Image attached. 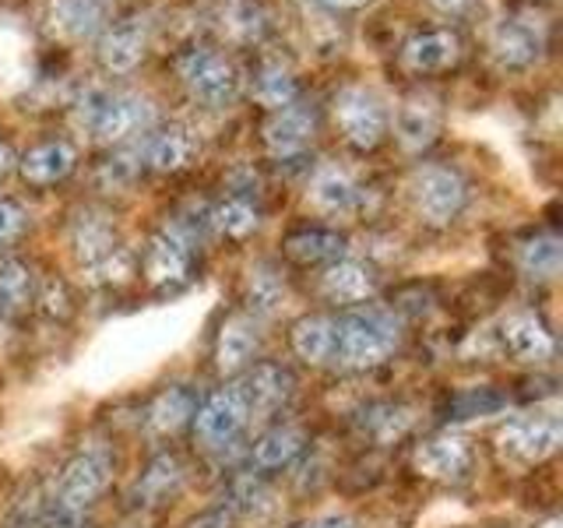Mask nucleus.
Returning a JSON list of instances; mask_svg holds the SVG:
<instances>
[{
	"label": "nucleus",
	"mask_w": 563,
	"mask_h": 528,
	"mask_svg": "<svg viewBox=\"0 0 563 528\" xmlns=\"http://www.w3.org/2000/svg\"><path fill=\"white\" fill-rule=\"evenodd\" d=\"M401 342V324L391 310L380 307H352L349 314L334 317V356L339 370H369L395 356Z\"/></svg>",
	"instance_id": "1"
},
{
	"label": "nucleus",
	"mask_w": 563,
	"mask_h": 528,
	"mask_svg": "<svg viewBox=\"0 0 563 528\" xmlns=\"http://www.w3.org/2000/svg\"><path fill=\"white\" fill-rule=\"evenodd\" d=\"M113 462L106 451H81L60 469L57 486L49 493V510H46V525L60 528V525H78L85 518V510L92 507L106 483H110Z\"/></svg>",
	"instance_id": "2"
},
{
	"label": "nucleus",
	"mask_w": 563,
	"mask_h": 528,
	"mask_svg": "<svg viewBox=\"0 0 563 528\" xmlns=\"http://www.w3.org/2000/svg\"><path fill=\"white\" fill-rule=\"evenodd\" d=\"M176 70H180L187 92L208 110H225L240 96V70L211 46H190L187 53H180Z\"/></svg>",
	"instance_id": "3"
},
{
	"label": "nucleus",
	"mask_w": 563,
	"mask_h": 528,
	"mask_svg": "<svg viewBox=\"0 0 563 528\" xmlns=\"http://www.w3.org/2000/svg\"><path fill=\"white\" fill-rule=\"evenodd\" d=\"M152 117L148 102L131 92H106L96 88L78 102V128L96 141H123L137 128H145Z\"/></svg>",
	"instance_id": "4"
},
{
	"label": "nucleus",
	"mask_w": 563,
	"mask_h": 528,
	"mask_svg": "<svg viewBox=\"0 0 563 528\" xmlns=\"http://www.w3.org/2000/svg\"><path fill=\"white\" fill-rule=\"evenodd\" d=\"M409 198H412L416 216L427 226L440 229L462 216V208L468 201V184H465V176L451 166H422L409 180Z\"/></svg>",
	"instance_id": "5"
},
{
	"label": "nucleus",
	"mask_w": 563,
	"mask_h": 528,
	"mask_svg": "<svg viewBox=\"0 0 563 528\" xmlns=\"http://www.w3.org/2000/svg\"><path fill=\"white\" fill-rule=\"evenodd\" d=\"M563 444V422L560 416H518L507 419L497 430V451L510 465H539L545 458H553Z\"/></svg>",
	"instance_id": "6"
},
{
	"label": "nucleus",
	"mask_w": 563,
	"mask_h": 528,
	"mask_svg": "<svg viewBox=\"0 0 563 528\" xmlns=\"http://www.w3.org/2000/svg\"><path fill=\"white\" fill-rule=\"evenodd\" d=\"M246 419H251V405H246L240 384H225L216 395L198 402V413H194L190 427H194V437H198V444L225 448L243 433Z\"/></svg>",
	"instance_id": "7"
},
{
	"label": "nucleus",
	"mask_w": 563,
	"mask_h": 528,
	"mask_svg": "<svg viewBox=\"0 0 563 528\" xmlns=\"http://www.w3.org/2000/svg\"><path fill=\"white\" fill-rule=\"evenodd\" d=\"M334 120L352 148H377L387 131V113L374 92L366 88H342L334 96Z\"/></svg>",
	"instance_id": "8"
},
{
	"label": "nucleus",
	"mask_w": 563,
	"mask_h": 528,
	"mask_svg": "<svg viewBox=\"0 0 563 528\" xmlns=\"http://www.w3.org/2000/svg\"><path fill=\"white\" fill-rule=\"evenodd\" d=\"M497 345L507 360L515 363H528V366H539V363H550L556 356V339L553 331L545 328V321L532 310H518V314H507L500 328H497Z\"/></svg>",
	"instance_id": "9"
},
{
	"label": "nucleus",
	"mask_w": 563,
	"mask_h": 528,
	"mask_svg": "<svg viewBox=\"0 0 563 528\" xmlns=\"http://www.w3.org/2000/svg\"><path fill=\"white\" fill-rule=\"evenodd\" d=\"M475 462V451H472V440L462 433H433L427 437L412 454V465L419 475L437 483H457L465 480L472 472Z\"/></svg>",
	"instance_id": "10"
},
{
	"label": "nucleus",
	"mask_w": 563,
	"mask_h": 528,
	"mask_svg": "<svg viewBox=\"0 0 563 528\" xmlns=\"http://www.w3.org/2000/svg\"><path fill=\"white\" fill-rule=\"evenodd\" d=\"M310 205L321 211V216H334V219H356L360 211L369 205V190L345 169H321L310 180L307 190Z\"/></svg>",
	"instance_id": "11"
},
{
	"label": "nucleus",
	"mask_w": 563,
	"mask_h": 528,
	"mask_svg": "<svg viewBox=\"0 0 563 528\" xmlns=\"http://www.w3.org/2000/svg\"><path fill=\"white\" fill-rule=\"evenodd\" d=\"M190 275V240L180 229L155 233L145 251V278L152 286H180Z\"/></svg>",
	"instance_id": "12"
},
{
	"label": "nucleus",
	"mask_w": 563,
	"mask_h": 528,
	"mask_svg": "<svg viewBox=\"0 0 563 528\" xmlns=\"http://www.w3.org/2000/svg\"><path fill=\"white\" fill-rule=\"evenodd\" d=\"M374 293H377V275L363 261L342 257V261L328 264L324 275H321V296L328 299V304L363 307L374 299Z\"/></svg>",
	"instance_id": "13"
},
{
	"label": "nucleus",
	"mask_w": 563,
	"mask_h": 528,
	"mask_svg": "<svg viewBox=\"0 0 563 528\" xmlns=\"http://www.w3.org/2000/svg\"><path fill=\"white\" fill-rule=\"evenodd\" d=\"M489 50L504 67H528L542 57L545 35L536 22H528V18H504L489 35Z\"/></svg>",
	"instance_id": "14"
},
{
	"label": "nucleus",
	"mask_w": 563,
	"mask_h": 528,
	"mask_svg": "<svg viewBox=\"0 0 563 528\" xmlns=\"http://www.w3.org/2000/svg\"><path fill=\"white\" fill-rule=\"evenodd\" d=\"M296 377L289 366L282 363H254V370H246V377L240 381V392L251 405V416H268L282 409L292 398Z\"/></svg>",
	"instance_id": "15"
},
{
	"label": "nucleus",
	"mask_w": 563,
	"mask_h": 528,
	"mask_svg": "<svg viewBox=\"0 0 563 528\" xmlns=\"http://www.w3.org/2000/svg\"><path fill=\"white\" fill-rule=\"evenodd\" d=\"M261 349V331L257 321L246 314L229 317V321L219 328V339H216V366L222 377H233L240 370H246L254 363Z\"/></svg>",
	"instance_id": "16"
},
{
	"label": "nucleus",
	"mask_w": 563,
	"mask_h": 528,
	"mask_svg": "<svg viewBox=\"0 0 563 528\" xmlns=\"http://www.w3.org/2000/svg\"><path fill=\"white\" fill-rule=\"evenodd\" d=\"M145 46H148L145 18H123V22L106 29L99 43V61L106 70H113V75H128V70H134L141 57H145Z\"/></svg>",
	"instance_id": "17"
},
{
	"label": "nucleus",
	"mask_w": 563,
	"mask_h": 528,
	"mask_svg": "<svg viewBox=\"0 0 563 528\" xmlns=\"http://www.w3.org/2000/svg\"><path fill=\"white\" fill-rule=\"evenodd\" d=\"M313 138V110L299 102L282 106V110L272 113V120L264 123V145H268L272 155H299Z\"/></svg>",
	"instance_id": "18"
},
{
	"label": "nucleus",
	"mask_w": 563,
	"mask_h": 528,
	"mask_svg": "<svg viewBox=\"0 0 563 528\" xmlns=\"http://www.w3.org/2000/svg\"><path fill=\"white\" fill-rule=\"evenodd\" d=\"M457 50H462V43L448 29L419 32L401 46V64L416 75H437V70H448L457 61Z\"/></svg>",
	"instance_id": "19"
},
{
	"label": "nucleus",
	"mask_w": 563,
	"mask_h": 528,
	"mask_svg": "<svg viewBox=\"0 0 563 528\" xmlns=\"http://www.w3.org/2000/svg\"><path fill=\"white\" fill-rule=\"evenodd\" d=\"M75 163H78V155L67 141H43V145H35L22 155L18 169H22V176L32 187H53V184H60L64 176L75 173Z\"/></svg>",
	"instance_id": "20"
},
{
	"label": "nucleus",
	"mask_w": 563,
	"mask_h": 528,
	"mask_svg": "<svg viewBox=\"0 0 563 528\" xmlns=\"http://www.w3.org/2000/svg\"><path fill=\"white\" fill-rule=\"evenodd\" d=\"M194 413H198V392L187 387V384H169L152 398L145 422H148L152 433L169 437L176 430H184L187 422L194 419Z\"/></svg>",
	"instance_id": "21"
},
{
	"label": "nucleus",
	"mask_w": 563,
	"mask_h": 528,
	"mask_svg": "<svg viewBox=\"0 0 563 528\" xmlns=\"http://www.w3.org/2000/svg\"><path fill=\"white\" fill-rule=\"evenodd\" d=\"M184 480H187V465L173 451H163L145 465V472H141V480L134 486V501L145 507H158L184 486Z\"/></svg>",
	"instance_id": "22"
},
{
	"label": "nucleus",
	"mask_w": 563,
	"mask_h": 528,
	"mask_svg": "<svg viewBox=\"0 0 563 528\" xmlns=\"http://www.w3.org/2000/svg\"><path fill=\"white\" fill-rule=\"evenodd\" d=\"M307 448V433L299 427H272L264 430L254 448H251V465L264 475V472H278V469H289L299 454Z\"/></svg>",
	"instance_id": "23"
},
{
	"label": "nucleus",
	"mask_w": 563,
	"mask_h": 528,
	"mask_svg": "<svg viewBox=\"0 0 563 528\" xmlns=\"http://www.w3.org/2000/svg\"><path fill=\"white\" fill-rule=\"evenodd\" d=\"M75 251L88 272H96L106 261H113L120 254V246H117V233L110 219L99 216V211H85L75 222Z\"/></svg>",
	"instance_id": "24"
},
{
	"label": "nucleus",
	"mask_w": 563,
	"mask_h": 528,
	"mask_svg": "<svg viewBox=\"0 0 563 528\" xmlns=\"http://www.w3.org/2000/svg\"><path fill=\"white\" fill-rule=\"evenodd\" d=\"M416 422V409L401 402H374L356 416V430L377 444H391V440H401L412 430Z\"/></svg>",
	"instance_id": "25"
},
{
	"label": "nucleus",
	"mask_w": 563,
	"mask_h": 528,
	"mask_svg": "<svg viewBox=\"0 0 563 528\" xmlns=\"http://www.w3.org/2000/svg\"><path fill=\"white\" fill-rule=\"evenodd\" d=\"M106 22L102 0H53L49 4V25L64 40H88Z\"/></svg>",
	"instance_id": "26"
},
{
	"label": "nucleus",
	"mask_w": 563,
	"mask_h": 528,
	"mask_svg": "<svg viewBox=\"0 0 563 528\" xmlns=\"http://www.w3.org/2000/svg\"><path fill=\"white\" fill-rule=\"evenodd\" d=\"M289 342H292V352L303 363H310V366L331 363V356H334V317H328V314L299 317V321L292 324Z\"/></svg>",
	"instance_id": "27"
},
{
	"label": "nucleus",
	"mask_w": 563,
	"mask_h": 528,
	"mask_svg": "<svg viewBox=\"0 0 563 528\" xmlns=\"http://www.w3.org/2000/svg\"><path fill=\"white\" fill-rule=\"evenodd\" d=\"M286 254L296 264H334L345 257V237L321 226L296 229L286 237Z\"/></svg>",
	"instance_id": "28"
},
{
	"label": "nucleus",
	"mask_w": 563,
	"mask_h": 528,
	"mask_svg": "<svg viewBox=\"0 0 563 528\" xmlns=\"http://www.w3.org/2000/svg\"><path fill=\"white\" fill-rule=\"evenodd\" d=\"M437 128H440V113L433 102H422V99H409L398 110V120H395V134L401 141L405 152H422L437 138Z\"/></svg>",
	"instance_id": "29"
},
{
	"label": "nucleus",
	"mask_w": 563,
	"mask_h": 528,
	"mask_svg": "<svg viewBox=\"0 0 563 528\" xmlns=\"http://www.w3.org/2000/svg\"><path fill=\"white\" fill-rule=\"evenodd\" d=\"M32 268L18 257H0V321H14L32 304Z\"/></svg>",
	"instance_id": "30"
},
{
	"label": "nucleus",
	"mask_w": 563,
	"mask_h": 528,
	"mask_svg": "<svg viewBox=\"0 0 563 528\" xmlns=\"http://www.w3.org/2000/svg\"><path fill=\"white\" fill-rule=\"evenodd\" d=\"M560 264H563V246H560L556 233H539L532 240H525L521 251H518V268L536 282L556 278Z\"/></svg>",
	"instance_id": "31"
},
{
	"label": "nucleus",
	"mask_w": 563,
	"mask_h": 528,
	"mask_svg": "<svg viewBox=\"0 0 563 528\" xmlns=\"http://www.w3.org/2000/svg\"><path fill=\"white\" fill-rule=\"evenodd\" d=\"M286 299H289V289L275 268H268V264L251 268V278H246V307H251L254 317H275L286 307Z\"/></svg>",
	"instance_id": "32"
},
{
	"label": "nucleus",
	"mask_w": 563,
	"mask_h": 528,
	"mask_svg": "<svg viewBox=\"0 0 563 528\" xmlns=\"http://www.w3.org/2000/svg\"><path fill=\"white\" fill-rule=\"evenodd\" d=\"M211 226L219 229L222 237L229 240H246L261 226V211L251 198H243V194H233V198H225L216 205L211 211Z\"/></svg>",
	"instance_id": "33"
},
{
	"label": "nucleus",
	"mask_w": 563,
	"mask_h": 528,
	"mask_svg": "<svg viewBox=\"0 0 563 528\" xmlns=\"http://www.w3.org/2000/svg\"><path fill=\"white\" fill-rule=\"evenodd\" d=\"M190 152H194V141L187 138V131L173 128V131H163L148 141L145 158H148V166L158 173H176L190 163Z\"/></svg>",
	"instance_id": "34"
},
{
	"label": "nucleus",
	"mask_w": 563,
	"mask_h": 528,
	"mask_svg": "<svg viewBox=\"0 0 563 528\" xmlns=\"http://www.w3.org/2000/svg\"><path fill=\"white\" fill-rule=\"evenodd\" d=\"M268 507H272V490L261 480V472L236 475L233 486H229L225 510H233V515H264Z\"/></svg>",
	"instance_id": "35"
},
{
	"label": "nucleus",
	"mask_w": 563,
	"mask_h": 528,
	"mask_svg": "<svg viewBox=\"0 0 563 528\" xmlns=\"http://www.w3.org/2000/svg\"><path fill=\"white\" fill-rule=\"evenodd\" d=\"M254 99L268 110H282V106L296 102V81L282 64H264L254 78Z\"/></svg>",
	"instance_id": "36"
},
{
	"label": "nucleus",
	"mask_w": 563,
	"mask_h": 528,
	"mask_svg": "<svg viewBox=\"0 0 563 528\" xmlns=\"http://www.w3.org/2000/svg\"><path fill=\"white\" fill-rule=\"evenodd\" d=\"M22 229H25V211H22V205L0 198V246L14 243L18 237H22Z\"/></svg>",
	"instance_id": "37"
},
{
	"label": "nucleus",
	"mask_w": 563,
	"mask_h": 528,
	"mask_svg": "<svg viewBox=\"0 0 563 528\" xmlns=\"http://www.w3.org/2000/svg\"><path fill=\"white\" fill-rule=\"evenodd\" d=\"M184 528H236V515L225 507H216V510H201L198 518H190Z\"/></svg>",
	"instance_id": "38"
},
{
	"label": "nucleus",
	"mask_w": 563,
	"mask_h": 528,
	"mask_svg": "<svg viewBox=\"0 0 563 528\" xmlns=\"http://www.w3.org/2000/svg\"><path fill=\"white\" fill-rule=\"evenodd\" d=\"M296 528H360L352 518L345 515H321V518H310V521H299Z\"/></svg>",
	"instance_id": "39"
},
{
	"label": "nucleus",
	"mask_w": 563,
	"mask_h": 528,
	"mask_svg": "<svg viewBox=\"0 0 563 528\" xmlns=\"http://www.w3.org/2000/svg\"><path fill=\"white\" fill-rule=\"evenodd\" d=\"M317 4L334 8V11H345V8H360V4H366V0H317Z\"/></svg>",
	"instance_id": "40"
},
{
	"label": "nucleus",
	"mask_w": 563,
	"mask_h": 528,
	"mask_svg": "<svg viewBox=\"0 0 563 528\" xmlns=\"http://www.w3.org/2000/svg\"><path fill=\"white\" fill-rule=\"evenodd\" d=\"M11 169V148L0 141V180H4V173Z\"/></svg>",
	"instance_id": "41"
},
{
	"label": "nucleus",
	"mask_w": 563,
	"mask_h": 528,
	"mask_svg": "<svg viewBox=\"0 0 563 528\" xmlns=\"http://www.w3.org/2000/svg\"><path fill=\"white\" fill-rule=\"evenodd\" d=\"M433 8H440V11H457V8H465L468 0H430Z\"/></svg>",
	"instance_id": "42"
},
{
	"label": "nucleus",
	"mask_w": 563,
	"mask_h": 528,
	"mask_svg": "<svg viewBox=\"0 0 563 528\" xmlns=\"http://www.w3.org/2000/svg\"><path fill=\"white\" fill-rule=\"evenodd\" d=\"M542 528H560V521H556V518H553V521H545V525H542Z\"/></svg>",
	"instance_id": "43"
},
{
	"label": "nucleus",
	"mask_w": 563,
	"mask_h": 528,
	"mask_svg": "<svg viewBox=\"0 0 563 528\" xmlns=\"http://www.w3.org/2000/svg\"><path fill=\"white\" fill-rule=\"evenodd\" d=\"M60 528H78V525H60Z\"/></svg>",
	"instance_id": "44"
}]
</instances>
